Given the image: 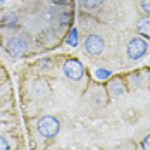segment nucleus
<instances>
[{
	"mask_svg": "<svg viewBox=\"0 0 150 150\" xmlns=\"http://www.w3.org/2000/svg\"><path fill=\"white\" fill-rule=\"evenodd\" d=\"M0 150H9V142L4 136H0Z\"/></svg>",
	"mask_w": 150,
	"mask_h": 150,
	"instance_id": "f8f14e48",
	"label": "nucleus"
},
{
	"mask_svg": "<svg viewBox=\"0 0 150 150\" xmlns=\"http://www.w3.org/2000/svg\"><path fill=\"white\" fill-rule=\"evenodd\" d=\"M55 2H59V4H66V2H69V0H55Z\"/></svg>",
	"mask_w": 150,
	"mask_h": 150,
	"instance_id": "4468645a",
	"label": "nucleus"
},
{
	"mask_svg": "<svg viewBox=\"0 0 150 150\" xmlns=\"http://www.w3.org/2000/svg\"><path fill=\"white\" fill-rule=\"evenodd\" d=\"M109 91H110V95L119 97L121 93H124V86H122V83L119 79H114L112 83H109Z\"/></svg>",
	"mask_w": 150,
	"mask_h": 150,
	"instance_id": "0eeeda50",
	"label": "nucleus"
},
{
	"mask_svg": "<svg viewBox=\"0 0 150 150\" xmlns=\"http://www.w3.org/2000/svg\"><path fill=\"white\" fill-rule=\"evenodd\" d=\"M0 78H2V67H0Z\"/></svg>",
	"mask_w": 150,
	"mask_h": 150,
	"instance_id": "dca6fc26",
	"label": "nucleus"
},
{
	"mask_svg": "<svg viewBox=\"0 0 150 150\" xmlns=\"http://www.w3.org/2000/svg\"><path fill=\"white\" fill-rule=\"evenodd\" d=\"M5 50H7V54L11 57H21L28 50V43H26V40H23L19 36H14V38H9L7 40Z\"/></svg>",
	"mask_w": 150,
	"mask_h": 150,
	"instance_id": "20e7f679",
	"label": "nucleus"
},
{
	"mask_svg": "<svg viewBox=\"0 0 150 150\" xmlns=\"http://www.w3.org/2000/svg\"><path fill=\"white\" fill-rule=\"evenodd\" d=\"M142 149L143 150H150V135H147L142 142Z\"/></svg>",
	"mask_w": 150,
	"mask_h": 150,
	"instance_id": "9b49d317",
	"label": "nucleus"
},
{
	"mask_svg": "<svg viewBox=\"0 0 150 150\" xmlns=\"http://www.w3.org/2000/svg\"><path fill=\"white\" fill-rule=\"evenodd\" d=\"M149 50V45L145 42L143 36H135L128 42V47H126V54L131 60H140Z\"/></svg>",
	"mask_w": 150,
	"mask_h": 150,
	"instance_id": "f03ea898",
	"label": "nucleus"
},
{
	"mask_svg": "<svg viewBox=\"0 0 150 150\" xmlns=\"http://www.w3.org/2000/svg\"><path fill=\"white\" fill-rule=\"evenodd\" d=\"M36 129H38V133L42 136L52 138V136H55L59 133L60 122H59V119L54 117V116H43V117H40L38 122H36Z\"/></svg>",
	"mask_w": 150,
	"mask_h": 150,
	"instance_id": "f257e3e1",
	"label": "nucleus"
},
{
	"mask_svg": "<svg viewBox=\"0 0 150 150\" xmlns=\"http://www.w3.org/2000/svg\"><path fill=\"white\" fill-rule=\"evenodd\" d=\"M85 52L91 55V57H97V55H100L102 52H104V38L100 36V35H88L86 38H85Z\"/></svg>",
	"mask_w": 150,
	"mask_h": 150,
	"instance_id": "7ed1b4c3",
	"label": "nucleus"
},
{
	"mask_svg": "<svg viewBox=\"0 0 150 150\" xmlns=\"http://www.w3.org/2000/svg\"><path fill=\"white\" fill-rule=\"evenodd\" d=\"M142 9H143L147 14H150V0H142Z\"/></svg>",
	"mask_w": 150,
	"mask_h": 150,
	"instance_id": "ddd939ff",
	"label": "nucleus"
},
{
	"mask_svg": "<svg viewBox=\"0 0 150 150\" xmlns=\"http://www.w3.org/2000/svg\"><path fill=\"white\" fill-rule=\"evenodd\" d=\"M104 0H81V5L86 9V11H98L102 7Z\"/></svg>",
	"mask_w": 150,
	"mask_h": 150,
	"instance_id": "6e6552de",
	"label": "nucleus"
},
{
	"mask_svg": "<svg viewBox=\"0 0 150 150\" xmlns=\"http://www.w3.org/2000/svg\"><path fill=\"white\" fill-rule=\"evenodd\" d=\"M67 43H71L73 47L78 43V31L76 30H71V35L67 36Z\"/></svg>",
	"mask_w": 150,
	"mask_h": 150,
	"instance_id": "9d476101",
	"label": "nucleus"
},
{
	"mask_svg": "<svg viewBox=\"0 0 150 150\" xmlns=\"http://www.w3.org/2000/svg\"><path fill=\"white\" fill-rule=\"evenodd\" d=\"M64 74L67 76L69 79H73V81H78V79H81L83 74H85V69H83V66H81V62L76 59H69L64 62Z\"/></svg>",
	"mask_w": 150,
	"mask_h": 150,
	"instance_id": "39448f33",
	"label": "nucleus"
},
{
	"mask_svg": "<svg viewBox=\"0 0 150 150\" xmlns=\"http://www.w3.org/2000/svg\"><path fill=\"white\" fill-rule=\"evenodd\" d=\"M136 30H138V33H140L142 36L150 38V16H145V17H142V19L138 21Z\"/></svg>",
	"mask_w": 150,
	"mask_h": 150,
	"instance_id": "423d86ee",
	"label": "nucleus"
},
{
	"mask_svg": "<svg viewBox=\"0 0 150 150\" xmlns=\"http://www.w3.org/2000/svg\"><path fill=\"white\" fill-rule=\"evenodd\" d=\"M109 76H110V71H107V69H97L95 71V78H98V79H105Z\"/></svg>",
	"mask_w": 150,
	"mask_h": 150,
	"instance_id": "1a4fd4ad",
	"label": "nucleus"
},
{
	"mask_svg": "<svg viewBox=\"0 0 150 150\" xmlns=\"http://www.w3.org/2000/svg\"><path fill=\"white\" fill-rule=\"evenodd\" d=\"M4 4H5V0H0V7H4Z\"/></svg>",
	"mask_w": 150,
	"mask_h": 150,
	"instance_id": "2eb2a0df",
	"label": "nucleus"
}]
</instances>
